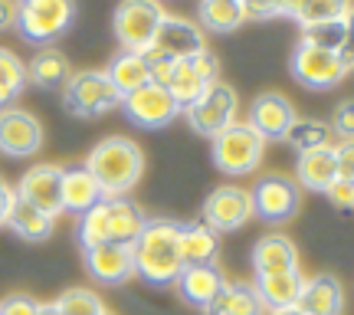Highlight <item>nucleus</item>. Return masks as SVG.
Returning <instances> with one entry per match:
<instances>
[{"mask_svg": "<svg viewBox=\"0 0 354 315\" xmlns=\"http://www.w3.org/2000/svg\"><path fill=\"white\" fill-rule=\"evenodd\" d=\"M76 237H79V243H82V250L99 246V243H109V204H105V197H102L95 207H88L86 214H79Z\"/></svg>", "mask_w": 354, "mask_h": 315, "instance_id": "obj_34", "label": "nucleus"}, {"mask_svg": "<svg viewBox=\"0 0 354 315\" xmlns=\"http://www.w3.org/2000/svg\"><path fill=\"white\" fill-rule=\"evenodd\" d=\"M122 109L141 128H165L180 115V105L174 102V96L158 82H148V86L122 96Z\"/></svg>", "mask_w": 354, "mask_h": 315, "instance_id": "obj_13", "label": "nucleus"}, {"mask_svg": "<svg viewBox=\"0 0 354 315\" xmlns=\"http://www.w3.org/2000/svg\"><path fill=\"white\" fill-rule=\"evenodd\" d=\"M13 201H17V190L0 177V227H7V217H10V207Z\"/></svg>", "mask_w": 354, "mask_h": 315, "instance_id": "obj_43", "label": "nucleus"}, {"mask_svg": "<svg viewBox=\"0 0 354 315\" xmlns=\"http://www.w3.org/2000/svg\"><path fill=\"white\" fill-rule=\"evenodd\" d=\"M7 227H10L17 237L30 240V243H39V240H46L53 233V217H46L43 210H37L33 204H26L17 197L10 207V217H7Z\"/></svg>", "mask_w": 354, "mask_h": 315, "instance_id": "obj_30", "label": "nucleus"}, {"mask_svg": "<svg viewBox=\"0 0 354 315\" xmlns=\"http://www.w3.org/2000/svg\"><path fill=\"white\" fill-rule=\"evenodd\" d=\"M99 201H102V188L99 181L86 171V164L63 168V210L86 214L88 207H95Z\"/></svg>", "mask_w": 354, "mask_h": 315, "instance_id": "obj_24", "label": "nucleus"}, {"mask_svg": "<svg viewBox=\"0 0 354 315\" xmlns=\"http://www.w3.org/2000/svg\"><path fill=\"white\" fill-rule=\"evenodd\" d=\"M43 148V125L26 109H0V154L7 158H30Z\"/></svg>", "mask_w": 354, "mask_h": 315, "instance_id": "obj_15", "label": "nucleus"}, {"mask_svg": "<svg viewBox=\"0 0 354 315\" xmlns=\"http://www.w3.org/2000/svg\"><path fill=\"white\" fill-rule=\"evenodd\" d=\"M236 105H240V102H236V89L216 79L214 86L207 89L190 109H184V115H187L190 128H194L197 135L216 138L223 128H230L236 122Z\"/></svg>", "mask_w": 354, "mask_h": 315, "instance_id": "obj_7", "label": "nucleus"}, {"mask_svg": "<svg viewBox=\"0 0 354 315\" xmlns=\"http://www.w3.org/2000/svg\"><path fill=\"white\" fill-rule=\"evenodd\" d=\"M325 194H328V201L335 204V207L354 210V181H344V177H338V181H335V184H331Z\"/></svg>", "mask_w": 354, "mask_h": 315, "instance_id": "obj_41", "label": "nucleus"}, {"mask_svg": "<svg viewBox=\"0 0 354 315\" xmlns=\"http://www.w3.org/2000/svg\"><path fill=\"white\" fill-rule=\"evenodd\" d=\"M253 269L256 276H276V273H292L299 269V250L289 237L269 233L253 246Z\"/></svg>", "mask_w": 354, "mask_h": 315, "instance_id": "obj_20", "label": "nucleus"}, {"mask_svg": "<svg viewBox=\"0 0 354 315\" xmlns=\"http://www.w3.org/2000/svg\"><path fill=\"white\" fill-rule=\"evenodd\" d=\"M266 141L246 122H233L214 138V164L227 177H246L263 164Z\"/></svg>", "mask_w": 354, "mask_h": 315, "instance_id": "obj_3", "label": "nucleus"}, {"mask_svg": "<svg viewBox=\"0 0 354 315\" xmlns=\"http://www.w3.org/2000/svg\"><path fill=\"white\" fill-rule=\"evenodd\" d=\"M63 105L76 118H99L112 112L115 105H122V96L109 82L105 69H88V73L69 76V82L63 86Z\"/></svg>", "mask_w": 354, "mask_h": 315, "instance_id": "obj_6", "label": "nucleus"}, {"mask_svg": "<svg viewBox=\"0 0 354 315\" xmlns=\"http://www.w3.org/2000/svg\"><path fill=\"white\" fill-rule=\"evenodd\" d=\"M266 315H305L299 305H289V309H269Z\"/></svg>", "mask_w": 354, "mask_h": 315, "instance_id": "obj_45", "label": "nucleus"}, {"mask_svg": "<svg viewBox=\"0 0 354 315\" xmlns=\"http://www.w3.org/2000/svg\"><path fill=\"white\" fill-rule=\"evenodd\" d=\"M342 26H344V37H342V46H338V56H342L344 69L351 73V69H354V7L344 13Z\"/></svg>", "mask_w": 354, "mask_h": 315, "instance_id": "obj_39", "label": "nucleus"}, {"mask_svg": "<svg viewBox=\"0 0 354 315\" xmlns=\"http://www.w3.org/2000/svg\"><path fill=\"white\" fill-rule=\"evenodd\" d=\"M207 315H263V303L250 282H230L220 289L214 303L203 309Z\"/></svg>", "mask_w": 354, "mask_h": 315, "instance_id": "obj_27", "label": "nucleus"}, {"mask_svg": "<svg viewBox=\"0 0 354 315\" xmlns=\"http://www.w3.org/2000/svg\"><path fill=\"white\" fill-rule=\"evenodd\" d=\"M292 76L299 79L305 89H335L348 76L342 56L328 46H315V43H305L299 39V46L292 53Z\"/></svg>", "mask_w": 354, "mask_h": 315, "instance_id": "obj_8", "label": "nucleus"}, {"mask_svg": "<svg viewBox=\"0 0 354 315\" xmlns=\"http://www.w3.org/2000/svg\"><path fill=\"white\" fill-rule=\"evenodd\" d=\"M105 204H109V243L135 246V240L141 237L148 217L141 214V207H135L125 197H105Z\"/></svg>", "mask_w": 354, "mask_h": 315, "instance_id": "obj_25", "label": "nucleus"}, {"mask_svg": "<svg viewBox=\"0 0 354 315\" xmlns=\"http://www.w3.org/2000/svg\"><path fill=\"white\" fill-rule=\"evenodd\" d=\"M180 233H184V224H177V220H167V217L148 220L141 237L131 246V253H135V276H141L151 286H171L180 276V269H184Z\"/></svg>", "mask_w": 354, "mask_h": 315, "instance_id": "obj_1", "label": "nucleus"}, {"mask_svg": "<svg viewBox=\"0 0 354 315\" xmlns=\"http://www.w3.org/2000/svg\"><path fill=\"white\" fill-rule=\"evenodd\" d=\"M331 132L342 141H354V99L342 102L335 109V118H331Z\"/></svg>", "mask_w": 354, "mask_h": 315, "instance_id": "obj_38", "label": "nucleus"}, {"mask_svg": "<svg viewBox=\"0 0 354 315\" xmlns=\"http://www.w3.org/2000/svg\"><path fill=\"white\" fill-rule=\"evenodd\" d=\"M17 24V0H0V30Z\"/></svg>", "mask_w": 354, "mask_h": 315, "instance_id": "obj_44", "label": "nucleus"}, {"mask_svg": "<svg viewBox=\"0 0 354 315\" xmlns=\"http://www.w3.org/2000/svg\"><path fill=\"white\" fill-rule=\"evenodd\" d=\"M17 197L26 204H33L37 210H43L46 217L63 214V168L59 164H33L20 184H17Z\"/></svg>", "mask_w": 354, "mask_h": 315, "instance_id": "obj_14", "label": "nucleus"}, {"mask_svg": "<svg viewBox=\"0 0 354 315\" xmlns=\"http://www.w3.org/2000/svg\"><path fill=\"white\" fill-rule=\"evenodd\" d=\"M299 115L292 109V102L282 96V92H263L259 99L250 105V118L246 125L253 128L263 141H286L292 122Z\"/></svg>", "mask_w": 354, "mask_h": 315, "instance_id": "obj_16", "label": "nucleus"}, {"mask_svg": "<svg viewBox=\"0 0 354 315\" xmlns=\"http://www.w3.org/2000/svg\"><path fill=\"white\" fill-rule=\"evenodd\" d=\"M20 3H24V0H20Z\"/></svg>", "mask_w": 354, "mask_h": 315, "instance_id": "obj_49", "label": "nucleus"}, {"mask_svg": "<svg viewBox=\"0 0 354 315\" xmlns=\"http://www.w3.org/2000/svg\"><path fill=\"white\" fill-rule=\"evenodd\" d=\"M338 181V161H335V145L328 148H315V152L299 154L295 161V184L305 190H318L325 194Z\"/></svg>", "mask_w": 354, "mask_h": 315, "instance_id": "obj_21", "label": "nucleus"}, {"mask_svg": "<svg viewBox=\"0 0 354 315\" xmlns=\"http://www.w3.org/2000/svg\"><path fill=\"white\" fill-rule=\"evenodd\" d=\"M165 7L158 0H122L112 17L115 37L122 43V50L145 53L154 43L158 30L165 24Z\"/></svg>", "mask_w": 354, "mask_h": 315, "instance_id": "obj_5", "label": "nucleus"}, {"mask_svg": "<svg viewBox=\"0 0 354 315\" xmlns=\"http://www.w3.org/2000/svg\"><path fill=\"white\" fill-rule=\"evenodd\" d=\"M302 286H305L302 269L276 273V276H256V282H253L263 309H289V305H299Z\"/></svg>", "mask_w": 354, "mask_h": 315, "instance_id": "obj_22", "label": "nucleus"}, {"mask_svg": "<svg viewBox=\"0 0 354 315\" xmlns=\"http://www.w3.org/2000/svg\"><path fill=\"white\" fill-rule=\"evenodd\" d=\"M299 309L305 315H342L344 309V289L331 273H318V276H305L302 296H299Z\"/></svg>", "mask_w": 354, "mask_h": 315, "instance_id": "obj_19", "label": "nucleus"}, {"mask_svg": "<svg viewBox=\"0 0 354 315\" xmlns=\"http://www.w3.org/2000/svg\"><path fill=\"white\" fill-rule=\"evenodd\" d=\"M335 161H338V177L354 181V141H338L335 145Z\"/></svg>", "mask_w": 354, "mask_h": 315, "instance_id": "obj_42", "label": "nucleus"}, {"mask_svg": "<svg viewBox=\"0 0 354 315\" xmlns=\"http://www.w3.org/2000/svg\"><path fill=\"white\" fill-rule=\"evenodd\" d=\"M250 220H253V194L240 184H220L203 201V224H210L216 233H230Z\"/></svg>", "mask_w": 354, "mask_h": 315, "instance_id": "obj_11", "label": "nucleus"}, {"mask_svg": "<svg viewBox=\"0 0 354 315\" xmlns=\"http://www.w3.org/2000/svg\"><path fill=\"white\" fill-rule=\"evenodd\" d=\"M174 286L184 296V303L207 309L220 296V289L227 286V276H223V269L216 263H197V266H184L180 276L174 279Z\"/></svg>", "mask_w": 354, "mask_h": 315, "instance_id": "obj_18", "label": "nucleus"}, {"mask_svg": "<svg viewBox=\"0 0 354 315\" xmlns=\"http://www.w3.org/2000/svg\"><path fill=\"white\" fill-rule=\"evenodd\" d=\"M86 171L99 181L102 197H125L145 174V154L131 138L112 135L88 152Z\"/></svg>", "mask_w": 354, "mask_h": 315, "instance_id": "obj_2", "label": "nucleus"}, {"mask_svg": "<svg viewBox=\"0 0 354 315\" xmlns=\"http://www.w3.org/2000/svg\"><path fill=\"white\" fill-rule=\"evenodd\" d=\"M246 3L243 0H201V30L210 33H230L240 24H246Z\"/></svg>", "mask_w": 354, "mask_h": 315, "instance_id": "obj_29", "label": "nucleus"}, {"mask_svg": "<svg viewBox=\"0 0 354 315\" xmlns=\"http://www.w3.org/2000/svg\"><path fill=\"white\" fill-rule=\"evenodd\" d=\"M331 138H335L331 125L328 122H318V118H295L289 128V135H286V141H289L299 154L315 152V148H328Z\"/></svg>", "mask_w": 354, "mask_h": 315, "instance_id": "obj_31", "label": "nucleus"}, {"mask_svg": "<svg viewBox=\"0 0 354 315\" xmlns=\"http://www.w3.org/2000/svg\"><path fill=\"white\" fill-rule=\"evenodd\" d=\"M305 0H246V17H295Z\"/></svg>", "mask_w": 354, "mask_h": 315, "instance_id": "obj_36", "label": "nucleus"}, {"mask_svg": "<svg viewBox=\"0 0 354 315\" xmlns=\"http://www.w3.org/2000/svg\"><path fill=\"white\" fill-rule=\"evenodd\" d=\"M216 79H220V63H216V56L210 50H201L197 56L177 60L174 63V73L167 79V92L174 96V102L180 105V112H184V109H190L207 89L214 86Z\"/></svg>", "mask_w": 354, "mask_h": 315, "instance_id": "obj_9", "label": "nucleus"}, {"mask_svg": "<svg viewBox=\"0 0 354 315\" xmlns=\"http://www.w3.org/2000/svg\"><path fill=\"white\" fill-rule=\"evenodd\" d=\"M37 299H30L24 292H13L0 303V315H37Z\"/></svg>", "mask_w": 354, "mask_h": 315, "instance_id": "obj_40", "label": "nucleus"}, {"mask_svg": "<svg viewBox=\"0 0 354 315\" xmlns=\"http://www.w3.org/2000/svg\"><path fill=\"white\" fill-rule=\"evenodd\" d=\"M86 269L95 282L122 286L135 276V253L125 243H99L86 250Z\"/></svg>", "mask_w": 354, "mask_h": 315, "instance_id": "obj_17", "label": "nucleus"}, {"mask_svg": "<svg viewBox=\"0 0 354 315\" xmlns=\"http://www.w3.org/2000/svg\"><path fill=\"white\" fill-rule=\"evenodd\" d=\"M37 315H63V312L56 309V303H43V305H37Z\"/></svg>", "mask_w": 354, "mask_h": 315, "instance_id": "obj_46", "label": "nucleus"}, {"mask_svg": "<svg viewBox=\"0 0 354 315\" xmlns=\"http://www.w3.org/2000/svg\"><path fill=\"white\" fill-rule=\"evenodd\" d=\"M105 76H109V82L115 86L118 96H128V92H135V89L151 82V69H148L145 53L122 50V53H115L112 56V63H109V69H105Z\"/></svg>", "mask_w": 354, "mask_h": 315, "instance_id": "obj_23", "label": "nucleus"}, {"mask_svg": "<svg viewBox=\"0 0 354 315\" xmlns=\"http://www.w3.org/2000/svg\"><path fill=\"white\" fill-rule=\"evenodd\" d=\"M76 17L73 0H24L17 3V30L26 43L46 46L56 37H63Z\"/></svg>", "mask_w": 354, "mask_h": 315, "instance_id": "obj_4", "label": "nucleus"}, {"mask_svg": "<svg viewBox=\"0 0 354 315\" xmlns=\"http://www.w3.org/2000/svg\"><path fill=\"white\" fill-rule=\"evenodd\" d=\"M351 7H354L351 0H305L299 13H295V20H299L302 30L318 24H338V20H344V13Z\"/></svg>", "mask_w": 354, "mask_h": 315, "instance_id": "obj_33", "label": "nucleus"}, {"mask_svg": "<svg viewBox=\"0 0 354 315\" xmlns=\"http://www.w3.org/2000/svg\"><path fill=\"white\" fill-rule=\"evenodd\" d=\"M56 309L63 315H105V303L92 289H66L56 299Z\"/></svg>", "mask_w": 354, "mask_h": 315, "instance_id": "obj_35", "label": "nucleus"}, {"mask_svg": "<svg viewBox=\"0 0 354 315\" xmlns=\"http://www.w3.org/2000/svg\"><path fill=\"white\" fill-rule=\"evenodd\" d=\"M243 3H246V0H243Z\"/></svg>", "mask_w": 354, "mask_h": 315, "instance_id": "obj_48", "label": "nucleus"}, {"mask_svg": "<svg viewBox=\"0 0 354 315\" xmlns=\"http://www.w3.org/2000/svg\"><path fill=\"white\" fill-rule=\"evenodd\" d=\"M250 194H253V217H259L266 224H286L302 207V188L282 174H269L263 181H256V188Z\"/></svg>", "mask_w": 354, "mask_h": 315, "instance_id": "obj_10", "label": "nucleus"}, {"mask_svg": "<svg viewBox=\"0 0 354 315\" xmlns=\"http://www.w3.org/2000/svg\"><path fill=\"white\" fill-rule=\"evenodd\" d=\"M201 50H207V37H203V30L197 24H190L184 17H165V24L158 30V37L154 43L145 50L148 60H190V56H197Z\"/></svg>", "mask_w": 354, "mask_h": 315, "instance_id": "obj_12", "label": "nucleus"}, {"mask_svg": "<svg viewBox=\"0 0 354 315\" xmlns=\"http://www.w3.org/2000/svg\"><path fill=\"white\" fill-rule=\"evenodd\" d=\"M216 253H220V233L203 220L184 224L180 233V260L184 266H197V263H216Z\"/></svg>", "mask_w": 354, "mask_h": 315, "instance_id": "obj_26", "label": "nucleus"}, {"mask_svg": "<svg viewBox=\"0 0 354 315\" xmlns=\"http://www.w3.org/2000/svg\"><path fill=\"white\" fill-rule=\"evenodd\" d=\"M26 86V63L13 50H0V109H10V102Z\"/></svg>", "mask_w": 354, "mask_h": 315, "instance_id": "obj_32", "label": "nucleus"}, {"mask_svg": "<svg viewBox=\"0 0 354 315\" xmlns=\"http://www.w3.org/2000/svg\"><path fill=\"white\" fill-rule=\"evenodd\" d=\"M105 315H112V312H105Z\"/></svg>", "mask_w": 354, "mask_h": 315, "instance_id": "obj_47", "label": "nucleus"}, {"mask_svg": "<svg viewBox=\"0 0 354 315\" xmlns=\"http://www.w3.org/2000/svg\"><path fill=\"white\" fill-rule=\"evenodd\" d=\"M342 37H344L342 20H338V24L305 26V30H302V39H305V43H315V46H328V50H335V53H338V46H342Z\"/></svg>", "mask_w": 354, "mask_h": 315, "instance_id": "obj_37", "label": "nucleus"}, {"mask_svg": "<svg viewBox=\"0 0 354 315\" xmlns=\"http://www.w3.org/2000/svg\"><path fill=\"white\" fill-rule=\"evenodd\" d=\"M69 60L59 50H39L26 66V82L39 89H63L69 82Z\"/></svg>", "mask_w": 354, "mask_h": 315, "instance_id": "obj_28", "label": "nucleus"}]
</instances>
